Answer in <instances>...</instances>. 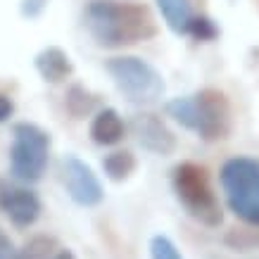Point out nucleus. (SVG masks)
Returning a JSON list of instances; mask_svg holds the SVG:
<instances>
[{"mask_svg":"<svg viewBox=\"0 0 259 259\" xmlns=\"http://www.w3.org/2000/svg\"><path fill=\"white\" fill-rule=\"evenodd\" d=\"M83 24L93 40L102 48L134 46L155 38L157 33V24L145 5L119 0H88Z\"/></svg>","mask_w":259,"mask_h":259,"instance_id":"obj_1","label":"nucleus"},{"mask_svg":"<svg viewBox=\"0 0 259 259\" xmlns=\"http://www.w3.org/2000/svg\"><path fill=\"white\" fill-rule=\"evenodd\" d=\"M166 114L204 141L226 138L231 131V105L217 88H202L195 95L174 98L166 102Z\"/></svg>","mask_w":259,"mask_h":259,"instance_id":"obj_2","label":"nucleus"},{"mask_svg":"<svg viewBox=\"0 0 259 259\" xmlns=\"http://www.w3.org/2000/svg\"><path fill=\"white\" fill-rule=\"evenodd\" d=\"M171 188L179 204L186 209L188 217L200 221L202 226L209 228L221 226L224 212H221V204L217 200V195H214L204 166L195 164V162L176 164L171 171Z\"/></svg>","mask_w":259,"mask_h":259,"instance_id":"obj_3","label":"nucleus"},{"mask_svg":"<svg viewBox=\"0 0 259 259\" xmlns=\"http://www.w3.org/2000/svg\"><path fill=\"white\" fill-rule=\"evenodd\" d=\"M219 181L228 209L247 226H259V159H226L221 164Z\"/></svg>","mask_w":259,"mask_h":259,"instance_id":"obj_4","label":"nucleus"},{"mask_svg":"<svg viewBox=\"0 0 259 259\" xmlns=\"http://www.w3.org/2000/svg\"><path fill=\"white\" fill-rule=\"evenodd\" d=\"M105 69L117 88L136 105H152L164 93V79L155 67L141 57L119 55L105 62Z\"/></svg>","mask_w":259,"mask_h":259,"instance_id":"obj_5","label":"nucleus"},{"mask_svg":"<svg viewBox=\"0 0 259 259\" xmlns=\"http://www.w3.org/2000/svg\"><path fill=\"white\" fill-rule=\"evenodd\" d=\"M50 136L36 124L19 121L12 126L10 148V174L22 183H36L46 174Z\"/></svg>","mask_w":259,"mask_h":259,"instance_id":"obj_6","label":"nucleus"},{"mask_svg":"<svg viewBox=\"0 0 259 259\" xmlns=\"http://www.w3.org/2000/svg\"><path fill=\"white\" fill-rule=\"evenodd\" d=\"M62 181L69 197L81 207H95L105 197V190L93 169L74 155H67L62 159Z\"/></svg>","mask_w":259,"mask_h":259,"instance_id":"obj_7","label":"nucleus"},{"mask_svg":"<svg viewBox=\"0 0 259 259\" xmlns=\"http://www.w3.org/2000/svg\"><path fill=\"white\" fill-rule=\"evenodd\" d=\"M0 212L5 214L17 228H29L38 221L43 204L31 188L0 183Z\"/></svg>","mask_w":259,"mask_h":259,"instance_id":"obj_8","label":"nucleus"},{"mask_svg":"<svg viewBox=\"0 0 259 259\" xmlns=\"http://www.w3.org/2000/svg\"><path fill=\"white\" fill-rule=\"evenodd\" d=\"M131 134L136 136V141L141 143L145 150L155 152V155H171L176 150V136L169 131V126L152 112H138L128 121Z\"/></svg>","mask_w":259,"mask_h":259,"instance_id":"obj_9","label":"nucleus"},{"mask_svg":"<svg viewBox=\"0 0 259 259\" xmlns=\"http://www.w3.org/2000/svg\"><path fill=\"white\" fill-rule=\"evenodd\" d=\"M33 64H36L40 79L46 81V83H62L64 79H69L71 71H74L69 55L57 46L43 48L38 55H36Z\"/></svg>","mask_w":259,"mask_h":259,"instance_id":"obj_10","label":"nucleus"},{"mask_svg":"<svg viewBox=\"0 0 259 259\" xmlns=\"http://www.w3.org/2000/svg\"><path fill=\"white\" fill-rule=\"evenodd\" d=\"M126 134V124L124 119L119 117L117 110L105 107L93 117L91 121V138L98 145H117Z\"/></svg>","mask_w":259,"mask_h":259,"instance_id":"obj_11","label":"nucleus"},{"mask_svg":"<svg viewBox=\"0 0 259 259\" xmlns=\"http://www.w3.org/2000/svg\"><path fill=\"white\" fill-rule=\"evenodd\" d=\"M157 3L159 12L164 17L166 26L171 29L174 33H188V24L193 19V8H190V0H155Z\"/></svg>","mask_w":259,"mask_h":259,"instance_id":"obj_12","label":"nucleus"},{"mask_svg":"<svg viewBox=\"0 0 259 259\" xmlns=\"http://www.w3.org/2000/svg\"><path fill=\"white\" fill-rule=\"evenodd\" d=\"M102 171L107 174L110 181H117V183L126 181L136 171L134 152H128V150H114L110 155H105L102 157Z\"/></svg>","mask_w":259,"mask_h":259,"instance_id":"obj_13","label":"nucleus"},{"mask_svg":"<svg viewBox=\"0 0 259 259\" xmlns=\"http://www.w3.org/2000/svg\"><path fill=\"white\" fill-rule=\"evenodd\" d=\"M95 107V98L93 93H88L83 86H71L69 91H67V110H69L71 117L76 119H83L86 114H91Z\"/></svg>","mask_w":259,"mask_h":259,"instance_id":"obj_14","label":"nucleus"},{"mask_svg":"<svg viewBox=\"0 0 259 259\" xmlns=\"http://www.w3.org/2000/svg\"><path fill=\"white\" fill-rule=\"evenodd\" d=\"M57 250V243L48 236H36L24 245L22 250H17L15 259H53Z\"/></svg>","mask_w":259,"mask_h":259,"instance_id":"obj_15","label":"nucleus"},{"mask_svg":"<svg viewBox=\"0 0 259 259\" xmlns=\"http://www.w3.org/2000/svg\"><path fill=\"white\" fill-rule=\"evenodd\" d=\"M186 36H190V38L197 40V43H212V40L219 38V26H217V22H214L212 17L195 15L190 19L188 33H186Z\"/></svg>","mask_w":259,"mask_h":259,"instance_id":"obj_16","label":"nucleus"},{"mask_svg":"<svg viewBox=\"0 0 259 259\" xmlns=\"http://www.w3.org/2000/svg\"><path fill=\"white\" fill-rule=\"evenodd\" d=\"M150 259H183L171 238L152 236L150 238Z\"/></svg>","mask_w":259,"mask_h":259,"instance_id":"obj_17","label":"nucleus"},{"mask_svg":"<svg viewBox=\"0 0 259 259\" xmlns=\"http://www.w3.org/2000/svg\"><path fill=\"white\" fill-rule=\"evenodd\" d=\"M46 5L48 0H22V15L29 17V19H36L46 10Z\"/></svg>","mask_w":259,"mask_h":259,"instance_id":"obj_18","label":"nucleus"},{"mask_svg":"<svg viewBox=\"0 0 259 259\" xmlns=\"http://www.w3.org/2000/svg\"><path fill=\"white\" fill-rule=\"evenodd\" d=\"M15 257H17L15 243H12L8 233L0 228V259H15Z\"/></svg>","mask_w":259,"mask_h":259,"instance_id":"obj_19","label":"nucleus"},{"mask_svg":"<svg viewBox=\"0 0 259 259\" xmlns=\"http://www.w3.org/2000/svg\"><path fill=\"white\" fill-rule=\"evenodd\" d=\"M15 114V102L10 100L5 93H0V124L10 121V117Z\"/></svg>","mask_w":259,"mask_h":259,"instance_id":"obj_20","label":"nucleus"},{"mask_svg":"<svg viewBox=\"0 0 259 259\" xmlns=\"http://www.w3.org/2000/svg\"><path fill=\"white\" fill-rule=\"evenodd\" d=\"M53 259H76V254L71 250H57L55 254H53Z\"/></svg>","mask_w":259,"mask_h":259,"instance_id":"obj_21","label":"nucleus"}]
</instances>
